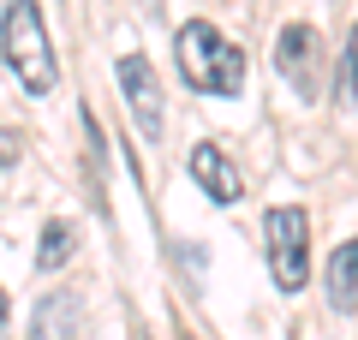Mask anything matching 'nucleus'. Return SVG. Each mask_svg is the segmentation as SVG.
Here are the masks:
<instances>
[{
    "instance_id": "1",
    "label": "nucleus",
    "mask_w": 358,
    "mask_h": 340,
    "mask_svg": "<svg viewBox=\"0 0 358 340\" xmlns=\"http://www.w3.org/2000/svg\"><path fill=\"white\" fill-rule=\"evenodd\" d=\"M179 72H185V84L197 96H239L245 90V54L209 18H192L179 30Z\"/></svg>"
},
{
    "instance_id": "2",
    "label": "nucleus",
    "mask_w": 358,
    "mask_h": 340,
    "mask_svg": "<svg viewBox=\"0 0 358 340\" xmlns=\"http://www.w3.org/2000/svg\"><path fill=\"white\" fill-rule=\"evenodd\" d=\"M0 48H6V66L18 72L24 96H48L60 66H54V48H48V24H42V6L36 0H13L6 18H0Z\"/></svg>"
},
{
    "instance_id": "3",
    "label": "nucleus",
    "mask_w": 358,
    "mask_h": 340,
    "mask_svg": "<svg viewBox=\"0 0 358 340\" xmlns=\"http://www.w3.org/2000/svg\"><path fill=\"white\" fill-rule=\"evenodd\" d=\"M263 245H268V275L281 292H299L310 275V221L299 203H281V209L263 215Z\"/></svg>"
},
{
    "instance_id": "4",
    "label": "nucleus",
    "mask_w": 358,
    "mask_h": 340,
    "mask_svg": "<svg viewBox=\"0 0 358 340\" xmlns=\"http://www.w3.org/2000/svg\"><path fill=\"white\" fill-rule=\"evenodd\" d=\"M275 72L299 90V96H322V42L310 24H287L275 36Z\"/></svg>"
},
{
    "instance_id": "5",
    "label": "nucleus",
    "mask_w": 358,
    "mask_h": 340,
    "mask_svg": "<svg viewBox=\"0 0 358 340\" xmlns=\"http://www.w3.org/2000/svg\"><path fill=\"white\" fill-rule=\"evenodd\" d=\"M114 72H120V90H126V108H131V120H138V132L155 143L162 138V84H155V66L143 60V54H126Z\"/></svg>"
},
{
    "instance_id": "6",
    "label": "nucleus",
    "mask_w": 358,
    "mask_h": 340,
    "mask_svg": "<svg viewBox=\"0 0 358 340\" xmlns=\"http://www.w3.org/2000/svg\"><path fill=\"white\" fill-rule=\"evenodd\" d=\"M192 179L209 191V203H221V209L245 197V185H239V167L227 162V150H221V143H197V150H192Z\"/></svg>"
},
{
    "instance_id": "7",
    "label": "nucleus",
    "mask_w": 358,
    "mask_h": 340,
    "mask_svg": "<svg viewBox=\"0 0 358 340\" xmlns=\"http://www.w3.org/2000/svg\"><path fill=\"white\" fill-rule=\"evenodd\" d=\"M322 292H329V311H341V316L358 311V239L334 245L329 275H322Z\"/></svg>"
},
{
    "instance_id": "8",
    "label": "nucleus",
    "mask_w": 358,
    "mask_h": 340,
    "mask_svg": "<svg viewBox=\"0 0 358 340\" xmlns=\"http://www.w3.org/2000/svg\"><path fill=\"white\" fill-rule=\"evenodd\" d=\"M66 257H72V221H48L36 245V269H60Z\"/></svg>"
},
{
    "instance_id": "9",
    "label": "nucleus",
    "mask_w": 358,
    "mask_h": 340,
    "mask_svg": "<svg viewBox=\"0 0 358 340\" xmlns=\"http://www.w3.org/2000/svg\"><path fill=\"white\" fill-rule=\"evenodd\" d=\"M346 84H352V101H358V24L346 36Z\"/></svg>"
},
{
    "instance_id": "10",
    "label": "nucleus",
    "mask_w": 358,
    "mask_h": 340,
    "mask_svg": "<svg viewBox=\"0 0 358 340\" xmlns=\"http://www.w3.org/2000/svg\"><path fill=\"white\" fill-rule=\"evenodd\" d=\"M13 155H18V150H13V138H6V132H0V167L13 162Z\"/></svg>"
},
{
    "instance_id": "11",
    "label": "nucleus",
    "mask_w": 358,
    "mask_h": 340,
    "mask_svg": "<svg viewBox=\"0 0 358 340\" xmlns=\"http://www.w3.org/2000/svg\"><path fill=\"white\" fill-rule=\"evenodd\" d=\"M0 316H6V292H0Z\"/></svg>"
},
{
    "instance_id": "12",
    "label": "nucleus",
    "mask_w": 358,
    "mask_h": 340,
    "mask_svg": "<svg viewBox=\"0 0 358 340\" xmlns=\"http://www.w3.org/2000/svg\"><path fill=\"white\" fill-rule=\"evenodd\" d=\"M185 340H192V334H185Z\"/></svg>"
}]
</instances>
